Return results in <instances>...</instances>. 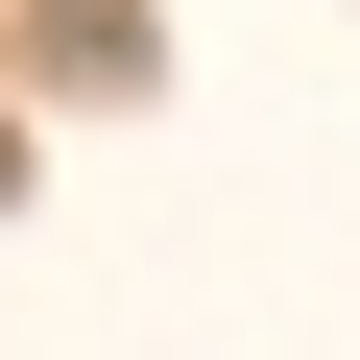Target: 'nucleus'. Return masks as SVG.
Returning a JSON list of instances; mask_svg holds the SVG:
<instances>
[{
	"instance_id": "nucleus-1",
	"label": "nucleus",
	"mask_w": 360,
	"mask_h": 360,
	"mask_svg": "<svg viewBox=\"0 0 360 360\" xmlns=\"http://www.w3.org/2000/svg\"><path fill=\"white\" fill-rule=\"evenodd\" d=\"M25 96H168V25L144 0H25Z\"/></svg>"
},
{
	"instance_id": "nucleus-2",
	"label": "nucleus",
	"mask_w": 360,
	"mask_h": 360,
	"mask_svg": "<svg viewBox=\"0 0 360 360\" xmlns=\"http://www.w3.org/2000/svg\"><path fill=\"white\" fill-rule=\"evenodd\" d=\"M0 217H25V120H0Z\"/></svg>"
}]
</instances>
